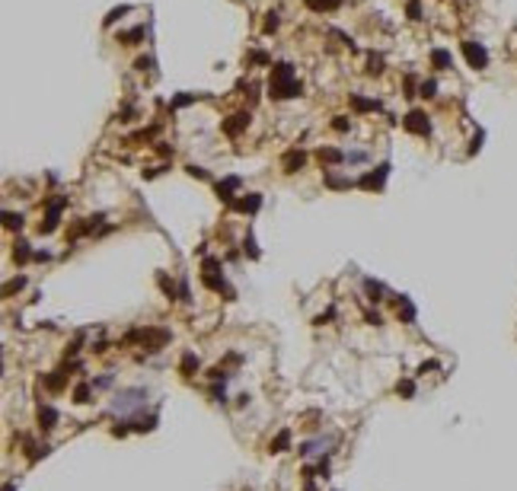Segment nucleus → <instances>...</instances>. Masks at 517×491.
Listing matches in <instances>:
<instances>
[{
  "label": "nucleus",
  "mask_w": 517,
  "mask_h": 491,
  "mask_svg": "<svg viewBox=\"0 0 517 491\" xmlns=\"http://www.w3.org/2000/svg\"><path fill=\"white\" fill-rule=\"evenodd\" d=\"M300 93V83H297V74L291 64H275L271 67V96L275 99H291V96Z\"/></svg>",
  "instance_id": "f257e3e1"
},
{
  "label": "nucleus",
  "mask_w": 517,
  "mask_h": 491,
  "mask_svg": "<svg viewBox=\"0 0 517 491\" xmlns=\"http://www.w3.org/2000/svg\"><path fill=\"white\" fill-rule=\"evenodd\" d=\"M144 399H147L144 389H125V392H118V396H115L112 408H115V411H131V408H141Z\"/></svg>",
  "instance_id": "f03ea898"
},
{
  "label": "nucleus",
  "mask_w": 517,
  "mask_h": 491,
  "mask_svg": "<svg viewBox=\"0 0 517 491\" xmlns=\"http://www.w3.org/2000/svg\"><path fill=\"white\" fill-rule=\"evenodd\" d=\"M402 125H406L409 131H415V134H428V128H431V121H428V115H425V112H409V115H406V121H402Z\"/></svg>",
  "instance_id": "7ed1b4c3"
},
{
  "label": "nucleus",
  "mask_w": 517,
  "mask_h": 491,
  "mask_svg": "<svg viewBox=\"0 0 517 491\" xmlns=\"http://www.w3.org/2000/svg\"><path fill=\"white\" fill-rule=\"evenodd\" d=\"M463 51H466V58H469V64H472V67H485V64H488L485 48L476 45V42H463Z\"/></svg>",
  "instance_id": "20e7f679"
},
{
  "label": "nucleus",
  "mask_w": 517,
  "mask_h": 491,
  "mask_svg": "<svg viewBox=\"0 0 517 491\" xmlns=\"http://www.w3.org/2000/svg\"><path fill=\"white\" fill-rule=\"evenodd\" d=\"M61 207H64V198H58V201H51L48 204V214H45V223H42V233H51L58 226L61 220Z\"/></svg>",
  "instance_id": "39448f33"
},
{
  "label": "nucleus",
  "mask_w": 517,
  "mask_h": 491,
  "mask_svg": "<svg viewBox=\"0 0 517 491\" xmlns=\"http://www.w3.org/2000/svg\"><path fill=\"white\" fill-rule=\"evenodd\" d=\"M390 175V163H383V166H377V172H367L364 179H361V188H380L383 185V179Z\"/></svg>",
  "instance_id": "423d86ee"
},
{
  "label": "nucleus",
  "mask_w": 517,
  "mask_h": 491,
  "mask_svg": "<svg viewBox=\"0 0 517 491\" xmlns=\"http://www.w3.org/2000/svg\"><path fill=\"white\" fill-rule=\"evenodd\" d=\"M249 125V115H246V112H236V115H230V121H224V131H227V134H240V128H246Z\"/></svg>",
  "instance_id": "0eeeda50"
},
{
  "label": "nucleus",
  "mask_w": 517,
  "mask_h": 491,
  "mask_svg": "<svg viewBox=\"0 0 517 491\" xmlns=\"http://www.w3.org/2000/svg\"><path fill=\"white\" fill-rule=\"evenodd\" d=\"M236 210H246V214H256L262 207V195H249V198H240V201H230Z\"/></svg>",
  "instance_id": "6e6552de"
},
{
  "label": "nucleus",
  "mask_w": 517,
  "mask_h": 491,
  "mask_svg": "<svg viewBox=\"0 0 517 491\" xmlns=\"http://www.w3.org/2000/svg\"><path fill=\"white\" fill-rule=\"evenodd\" d=\"M236 188H240V179H233V175H230V179H224V182H217V195H221L224 201H233V191Z\"/></svg>",
  "instance_id": "1a4fd4ad"
},
{
  "label": "nucleus",
  "mask_w": 517,
  "mask_h": 491,
  "mask_svg": "<svg viewBox=\"0 0 517 491\" xmlns=\"http://www.w3.org/2000/svg\"><path fill=\"white\" fill-rule=\"evenodd\" d=\"M39 421H42V427H45V431H51V427L58 424V411L51 408V405H42L39 408Z\"/></svg>",
  "instance_id": "9d476101"
},
{
  "label": "nucleus",
  "mask_w": 517,
  "mask_h": 491,
  "mask_svg": "<svg viewBox=\"0 0 517 491\" xmlns=\"http://www.w3.org/2000/svg\"><path fill=\"white\" fill-rule=\"evenodd\" d=\"M431 64H434L437 70H447V67H453V58H450V51H444V48L431 51Z\"/></svg>",
  "instance_id": "9b49d317"
},
{
  "label": "nucleus",
  "mask_w": 517,
  "mask_h": 491,
  "mask_svg": "<svg viewBox=\"0 0 517 491\" xmlns=\"http://www.w3.org/2000/svg\"><path fill=\"white\" fill-rule=\"evenodd\" d=\"M396 313L402 316L406 322H415V306L409 303V297H399V303H396Z\"/></svg>",
  "instance_id": "f8f14e48"
},
{
  "label": "nucleus",
  "mask_w": 517,
  "mask_h": 491,
  "mask_svg": "<svg viewBox=\"0 0 517 491\" xmlns=\"http://www.w3.org/2000/svg\"><path fill=\"white\" fill-rule=\"evenodd\" d=\"M352 102H355V109H358V112H377V109H380V102H374V99H361V96H352Z\"/></svg>",
  "instance_id": "ddd939ff"
},
{
  "label": "nucleus",
  "mask_w": 517,
  "mask_h": 491,
  "mask_svg": "<svg viewBox=\"0 0 517 491\" xmlns=\"http://www.w3.org/2000/svg\"><path fill=\"white\" fill-rule=\"evenodd\" d=\"M284 166H287V172H297L303 166V153H297V150H291L284 156Z\"/></svg>",
  "instance_id": "4468645a"
},
{
  "label": "nucleus",
  "mask_w": 517,
  "mask_h": 491,
  "mask_svg": "<svg viewBox=\"0 0 517 491\" xmlns=\"http://www.w3.org/2000/svg\"><path fill=\"white\" fill-rule=\"evenodd\" d=\"M287 443H291V431H281V434L275 437V443H271V453H284Z\"/></svg>",
  "instance_id": "2eb2a0df"
},
{
  "label": "nucleus",
  "mask_w": 517,
  "mask_h": 491,
  "mask_svg": "<svg viewBox=\"0 0 517 491\" xmlns=\"http://www.w3.org/2000/svg\"><path fill=\"white\" fill-rule=\"evenodd\" d=\"M338 4H341V0H306L310 10H335Z\"/></svg>",
  "instance_id": "dca6fc26"
},
{
  "label": "nucleus",
  "mask_w": 517,
  "mask_h": 491,
  "mask_svg": "<svg viewBox=\"0 0 517 491\" xmlns=\"http://www.w3.org/2000/svg\"><path fill=\"white\" fill-rule=\"evenodd\" d=\"M319 160H326V163H338V160H345V153H341V150H332V147H322V150H319Z\"/></svg>",
  "instance_id": "f3484780"
},
{
  "label": "nucleus",
  "mask_w": 517,
  "mask_h": 491,
  "mask_svg": "<svg viewBox=\"0 0 517 491\" xmlns=\"http://www.w3.org/2000/svg\"><path fill=\"white\" fill-rule=\"evenodd\" d=\"M195 370H198V357H195V354H186V357H182V373L192 376Z\"/></svg>",
  "instance_id": "a211bd4d"
},
{
  "label": "nucleus",
  "mask_w": 517,
  "mask_h": 491,
  "mask_svg": "<svg viewBox=\"0 0 517 491\" xmlns=\"http://www.w3.org/2000/svg\"><path fill=\"white\" fill-rule=\"evenodd\" d=\"M4 223H7V230H20V226H23V217L7 210V214H4Z\"/></svg>",
  "instance_id": "6ab92c4d"
},
{
  "label": "nucleus",
  "mask_w": 517,
  "mask_h": 491,
  "mask_svg": "<svg viewBox=\"0 0 517 491\" xmlns=\"http://www.w3.org/2000/svg\"><path fill=\"white\" fill-rule=\"evenodd\" d=\"M74 402H90V386H86V383H80L74 389Z\"/></svg>",
  "instance_id": "aec40b11"
},
{
  "label": "nucleus",
  "mask_w": 517,
  "mask_h": 491,
  "mask_svg": "<svg viewBox=\"0 0 517 491\" xmlns=\"http://www.w3.org/2000/svg\"><path fill=\"white\" fill-rule=\"evenodd\" d=\"M326 182L332 188H348V185H352V179H341V175H326Z\"/></svg>",
  "instance_id": "412c9836"
},
{
  "label": "nucleus",
  "mask_w": 517,
  "mask_h": 491,
  "mask_svg": "<svg viewBox=\"0 0 517 491\" xmlns=\"http://www.w3.org/2000/svg\"><path fill=\"white\" fill-rule=\"evenodd\" d=\"M13 256H16V262H26L32 252H29V246H26V242H16V252H13Z\"/></svg>",
  "instance_id": "4be33fe9"
},
{
  "label": "nucleus",
  "mask_w": 517,
  "mask_h": 491,
  "mask_svg": "<svg viewBox=\"0 0 517 491\" xmlns=\"http://www.w3.org/2000/svg\"><path fill=\"white\" fill-rule=\"evenodd\" d=\"M128 10H131V7H115V10H112V13L106 16V26H112V23H115V20H118V16H125Z\"/></svg>",
  "instance_id": "5701e85b"
},
{
  "label": "nucleus",
  "mask_w": 517,
  "mask_h": 491,
  "mask_svg": "<svg viewBox=\"0 0 517 491\" xmlns=\"http://www.w3.org/2000/svg\"><path fill=\"white\" fill-rule=\"evenodd\" d=\"M137 39H144V29H134V32H128V35H121V42L125 45H134Z\"/></svg>",
  "instance_id": "b1692460"
},
{
  "label": "nucleus",
  "mask_w": 517,
  "mask_h": 491,
  "mask_svg": "<svg viewBox=\"0 0 517 491\" xmlns=\"http://www.w3.org/2000/svg\"><path fill=\"white\" fill-rule=\"evenodd\" d=\"M23 284H26V278H16V281H10V284H7V287H4V294H7V297H10L13 291H20V287H23Z\"/></svg>",
  "instance_id": "393cba45"
},
{
  "label": "nucleus",
  "mask_w": 517,
  "mask_h": 491,
  "mask_svg": "<svg viewBox=\"0 0 517 491\" xmlns=\"http://www.w3.org/2000/svg\"><path fill=\"white\" fill-rule=\"evenodd\" d=\"M434 90H437V83H434V80L422 83V96H425V99H431V96H434Z\"/></svg>",
  "instance_id": "a878e982"
},
{
  "label": "nucleus",
  "mask_w": 517,
  "mask_h": 491,
  "mask_svg": "<svg viewBox=\"0 0 517 491\" xmlns=\"http://www.w3.org/2000/svg\"><path fill=\"white\" fill-rule=\"evenodd\" d=\"M399 392H402V396H415V383L402 380V383H399Z\"/></svg>",
  "instance_id": "bb28decb"
},
{
  "label": "nucleus",
  "mask_w": 517,
  "mask_h": 491,
  "mask_svg": "<svg viewBox=\"0 0 517 491\" xmlns=\"http://www.w3.org/2000/svg\"><path fill=\"white\" fill-rule=\"evenodd\" d=\"M380 70H383V61L371 55V67H367V74H380Z\"/></svg>",
  "instance_id": "cd10ccee"
},
{
  "label": "nucleus",
  "mask_w": 517,
  "mask_h": 491,
  "mask_svg": "<svg viewBox=\"0 0 517 491\" xmlns=\"http://www.w3.org/2000/svg\"><path fill=\"white\" fill-rule=\"evenodd\" d=\"M409 16H412V20H422V7H418L415 0H412V4H409Z\"/></svg>",
  "instance_id": "c85d7f7f"
},
{
  "label": "nucleus",
  "mask_w": 517,
  "mask_h": 491,
  "mask_svg": "<svg viewBox=\"0 0 517 491\" xmlns=\"http://www.w3.org/2000/svg\"><path fill=\"white\" fill-rule=\"evenodd\" d=\"M271 29H278V13H268V20H265V32Z\"/></svg>",
  "instance_id": "c756f323"
},
{
  "label": "nucleus",
  "mask_w": 517,
  "mask_h": 491,
  "mask_svg": "<svg viewBox=\"0 0 517 491\" xmlns=\"http://www.w3.org/2000/svg\"><path fill=\"white\" fill-rule=\"evenodd\" d=\"M192 99H195V96H176V102H173V105H176V109H182V105H189Z\"/></svg>",
  "instance_id": "7c9ffc66"
},
{
  "label": "nucleus",
  "mask_w": 517,
  "mask_h": 491,
  "mask_svg": "<svg viewBox=\"0 0 517 491\" xmlns=\"http://www.w3.org/2000/svg\"><path fill=\"white\" fill-rule=\"evenodd\" d=\"M345 160H348V163H364V160H367V156H364V153H348V156H345Z\"/></svg>",
  "instance_id": "2f4dec72"
},
{
  "label": "nucleus",
  "mask_w": 517,
  "mask_h": 491,
  "mask_svg": "<svg viewBox=\"0 0 517 491\" xmlns=\"http://www.w3.org/2000/svg\"><path fill=\"white\" fill-rule=\"evenodd\" d=\"M189 172H192V175H198V179H208V172L201 169V166H189Z\"/></svg>",
  "instance_id": "473e14b6"
},
{
  "label": "nucleus",
  "mask_w": 517,
  "mask_h": 491,
  "mask_svg": "<svg viewBox=\"0 0 517 491\" xmlns=\"http://www.w3.org/2000/svg\"><path fill=\"white\" fill-rule=\"evenodd\" d=\"M332 128H335V131H348V121L345 118H335V121H332Z\"/></svg>",
  "instance_id": "72a5a7b5"
},
{
  "label": "nucleus",
  "mask_w": 517,
  "mask_h": 491,
  "mask_svg": "<svg viewBox=\"0 0 517 491\" xmlns=\"http://www.w3.org/2000/svg\"><path fill=\"white\" fill-rule=\"evenodd\" d=\"M134 67H137V70H147V67H150V58H137Z\"/></svg>",
  "instance_id": "f704fd0d"
}]
</instances>
